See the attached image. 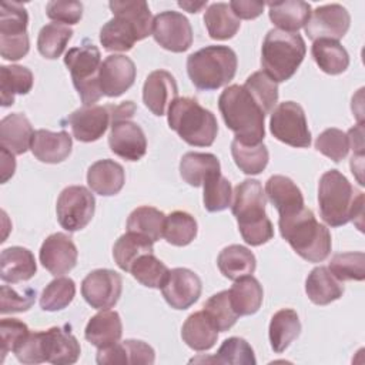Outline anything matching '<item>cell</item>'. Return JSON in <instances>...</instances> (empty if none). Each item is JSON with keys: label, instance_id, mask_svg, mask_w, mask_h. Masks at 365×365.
I'll use <instances>...</instances> for the list:
<instances>
[{"label": "cell", "instance_id": "obj_9", "mask_svg": "<svg viewBox=\"0 0 365 365\" xmlns=\"http://www.w3.org/2000/svg\"><path fill=\"white\" fill-rule=\"evenodd\" d=\"M27 23L29 14L23 4L16 1L0 4V54L4 60L16 61L29 53Z\"/></svg>", "mask_w": 365, "mask_h": 365}, {"label": "cell", "instance_id": "obj_49", "mask_svg": "<svg viewBox=\"0 0 365 365\" xmlns=\"http://www.w3.org/2000/svg\"><path fill=\"white\" fill-rule=\"evenodd\" d=\"M76 295V284L71 278L58 277L48 282L41 292L40 307L44 311H60L66 308Z\"/></svg>", "mask_w": 365, "mask_h": 365}, {"label": "cell", "instance_id": "obj_44", "mask_svg": "<svg viewBox=\"0 0 365 365\" xmlns=\"http://www.w3.org/2000/svg\"><path fill=\"white\" fill-rule=\"evenodd\" d=\"M71 37L73 30L68 26L60 23H48L43 26L38 33L37 50L43 57L54 60L63 54Z\"/></svg>", "mask_w": 365, "mask_h": 365}, {"label": "cell", "instance_id": "obj_57", "mask_svg": "<svg viewBox=\"0 0 365 365\" xmlns=\"http://www.w3.org/2000/svg\"><path fill=\"white\" fill-rule=\"evenodd\" d=\"M230 9L238 19L244 20H252L262 14L264 3L261 1H242V0H234L228 3Z\"/></svg>", "mask_w": 365, "mask_h": 365}, {"label": "cell", "instance_id": "obj_10", "mask_svg": "<svg viewBox=\"0 0 365 365\" xmlns=\"http://www.w3.org/2000/svg\"><path fill=\"white\" fill-rule=\"evenodd\" d=\"M269 131L278 141L291 147L307 148L311 145V131L304 108L294 101H284L272 110Z\"/></svg>", "mask_w": 365, "mask_h": 365}, {"label": "cell", "instance_id": "obj_55", "mask_svg": "<svg viewBox=\"0 0 365 365\" xmlns=\"http://www.w3.org/2000/svg\"><path fill=\"white\" fill-rule=\"evenodd\" d=\"M46 14L50 20L64 26L77 24L83 17V4L74 0L48 1L46 4Z\"/></svg>", "mask_w": 365, "mask_h": 365}, {"label": "cell", "instance_id": "obj_5", "mask_svg": "<svg viewBox=\"0 0 365 365\" xmlns=\"http://www.w3.org/2000/svg\"><path fill=\"white\" fill-rule=\"evenodd\" d=\"M237 54L228 46H207L187 58L188 77L202 91L228 84L237 73Z\"/></svg>", "mask_w": 365, "mask_h": 365}, {"label": "cell", "instance_id": "obj_1", "mask_svg": "<svg viewBox=\"0 0 365 365\" xmlns=\"http://www.w3.org/2000/svg\"><path fill=\"white\" fill-rule=\"evenodd\" d=\"M218 108L225 125L235 134L234 140L245 145L262 143L265 114L244 86L227 87L218 98Z\"/></svg>", "mask_w": 365, "mask_h": 365}, {"label": "cell", "instance_id": "obj_58", "mask_svg": "<svg viewBox=\"0 0 365 365\" xmlns=\"http://www.w3.org/2000/svg\"><path fill=\"white\" fill-rule=\"evenodd\" d=\"M348 141L349 147L354 150V155H364V127L362 123L355 125L348 131Z\"/></svg>", "mask_w": 365, "mask_h": 365}, {"label": "cell", "instance_id": "obj_51", "mask_svg": "<svg viewBox=\"0 0 365 365\" xmlns=\"http://www.w3.org/2000/svg\"><path fill=\"white\" fill-rule=\"evenodd\" d=\"M328 269L338 281H364L365 254L362 251L335 254L329 261Z\"/></svg>", "mask_w": 365, "mask_h": 365}, {"label": "cell", "instance_id": "obj_21", "mask_svg": "<svg viewBox=\"0 0 365 365\" xmlns=\"http://www.w3.org/2000/svg\"><path fill=\"white\" fill-rule=\"evenodd\" d=\"M178 87L174 76L165 70L151 71L143 86V101L155 115H164L177 98Z\"/></svg>", "mask_w": 365, "mask_h": 365}, {"label": "cell", "instance_id": "obj_37", "mask_svg": "<svg viewBox=\"0 0 365 365\" xmlns=\"http://www.w3.org/2000/svg\"><path fill=\"white\" fill-rule=\"evenodd\" d=\"M113 16L127 20L135 30L138 40H144L153 31V16L145 1L140 0H114L108 3Z\"/></svg>", "mask_w": 365, "mask_h": 365}, {"label": "cell", "instance_id": "obj_36", "mask_svg": "<svg viewBox=\"0 0 365 365\" xmlns=\"http://www.w3.org/2000/svg\"><path fill=\"white\" fill-rule=\"evenodd\" d=\"M311 54L318 67L331 76L344 73L349 66V54L344 46L336 40L319 38L315 40Z\"/></svg>", "mask_w": 365, "mask_h": 365}, {"label": "cell", "instance_id": "obj_54", "mask_svg": "<svg viewBox=\"0 0 365 365\" xmlns=\"http://www.w3.org/2000/svg\"><path fill=\"white\" fill-rule=\"evenodd\" d=\"M29 332H30L29 327L19 319H14V318H3L1 319V322H0V336H1V341H0L1 358H0V361L1 362L4 361V356L7 355V352L14 351L23 342V339L29 335Z\"/></svg>", "mask_w": 365, "mask_h": 365}, {"label": "cell", "instance_id": "obj_59", "mask_svg": "<svg viewBox=\"0 0 365 365\" xmlns=\"http://www.w3.org/2000/svg\"><path fill=\"white\" fill-rule=\"evenodd\" d=\"M16 170V160L14 154L7 151L6 148L1 147V182H6Z\"/></svg>", "mask_w": 365, "mask_h": 365}, {"label": "cell", "instance_id": "obj_6", "mask_svg": "<svg viewBox=\"0 0 365 365\" xmlns=\"http://www.w3.org/2000/svg\"><path fill=\"white\" fill-rule=\"evenodd\" d=\"M168 125L194 147H210L218 133L215 115L190 97H177L170 104Z\"/></svg>", "mask_w": 365, "mask_h": 365}, {"label": "cell", "instance_id": "obj_13", "mask_svg": "<svg viewBox=\"0 0 365 365\" xmlns=\"http://www.w3.org/2000/svg\"><path fill=\"white\" fill-rule=\"evenodd\" d=\"M123 291V278L113 269H94L81 282V295L96 309L113 308Z\"/></svg>", "mask_w": 365, "mask_h": 365}, {"label": "cell", "instance_id": "obj_46", "mask_svg": "<svg viewBox=\"0 0 365 365\" xmlns=\"http://www.w3.org/2000/svg\"><path fill=\"white\" fill-rule=\"evenodd\" d=\"M252 98L258 103L264 114H271L278 101V83L274 81L265 71L252 73L244 83Z\"/></svg>", "mask_w": 365, "mask_h": 365}, {"label": "cell", "instance_id": "obj_18", "mask_svg": "<svg viewBox=\"0 0 365 365\" xmlns=\"http://www.w3.org/2000/svg\"><path fill=\"white\" fill-rule=\"evenodd\" d=\"M108 134L110 150L127 160L138 161L147 151V138L143 128L130 118H120L111 123Z\"/></svg>", "mask_w": 365, "mask_h": 365}, {"label": "cell", "instance_id": "obj_47", "mask_svg": "<svg viewBox=\"0 0 365 365\" xmlns=\"http://www.w3.org/2000/svg\"><path fill=\"white\" fill-rule=\"evenodd\" d=\"M128 272L144 287L161 288L170 269L153 252H148L137 258Z\"/></svg>", "mask_w": 365, "mask_h": 365}, {"label": "cell", "instance_id": "obj_15", "mask_svg": "<svg viewBox=\"0 0 365 365\" xmlns=\"http://www.w3.org/2000/svg\"><path fill=\"white\" fill-rule=\"evenodd\" d=\"M114 106H83L74 110L67 123L76 140L83 143L97 141L113 123Z\"/></svg>", "mask_w": 365, "mask_h": 365}, {"label": "cell", "instance_id": "obj_20", "mask_svg": "<svg viewBox=\"0 0 365 365\" xmlns=\"http://www.w3.org/2000/svg\"><path fill=\"white\" fill-rule=\"evenodd\" d=\"M40 351L44 362L54 365H70L80 356V344L77 338L66 328L51 327L47 331H38Z\"/></svg>", "mask_w": 365, "mask_h": 365}, {"label": "cell", "instance_id": "obj_48", "mask_svg": "<svg viewBox=\"0 0 365 365\" xmlns=\"http://www.w3.org/2000/svg\"><path fill=\"white\" fill-rule=\"evenodd\" d=\"M202 201L204 208L210 212H218L227 210L231 205L232 188L231 182L221 174L217 173L204 181Z\"/></svg>", "mask_w": 365, "mask_h": 365}, {"label": "cell", "instance_id": "obj_2", "mask_svg": "<svg viewBox=\"0 0 365 365\" xmlns=\"http://www.w3.org/2000/svg\"><path fill=\"white\" fill-rule=\"evenodd\" d=\"M319 214L329 227H341L364 215V192L352 187L338 170H329L319 178Z\"/></svg>", "mask_w": 365, "mask_h": 365}, {"label": "cell", "instance_id": "obj_16", "mask_svg": "<svg viewBox=\"0 0 365 365\" xmlns=\"http://www.w3.org/2000/svg\"><path fill=\"white\" fill-rule=\"evenodd\" d=\"M202 291L200 277L188 268H174L168 272L161 292L174 309H187L198 301Z\"/></svg>", "mask_w": 365, "mask_h": 365}, {"label": "cell", "instance_id": "obj_22", "mask_svg": "<svg viewBox=\"0 0 365 365\" xmlns=\"http://www.w3.org/2000/svg\"><path fill=\"white\" fill-rule=\"evenodd\" d=\"M73 141L67 131L61 130L58 133H53L50 130H36L31 138L30 150L33 155L47 164H57L64 161L71 153Z\"/></svg>", "mask_w": 365, "mask_h": 365}, {"label": "cell", "instance_id": "obj_32", "mask_svg": "<svg viewBox=\"0 0 365 365\" xmlns=\"http://www.w3.org/2000/svg\"><path fill=\"white\" fill-rule=\"evenodd\" d=\"M182 341L194 351L211 349L218 338V331L204 311L191 314L181 328Z\"/></svg>", "mask_w": 365, "mask_h": 365}, {"label": "cell", "instance_id": "obj_4", "mask_svg": "<svg viewBox=\"0 0 365 365\" xmlns=\"http://www.w3.org/2000/svg\"><path fill=\"white\" fill-rule=\"evenodd\" d=\"M278 227L282 238L291 248L308 262H321L331 254L329 230L319 224L309 208L279 217Z\"/></svg>", "mask_w": 365, "mask_h": 365}, {"label": "cell", "instance_id": "obj_53", "mask_svg": "<svg viewBox=\"0 0 365 365\" xmlns=\"http://www.w3.org/2000/svg\"><path fill=\"white\" fill-rule=\"evenodd\" d=\"M315 148L332 161L339 163L349 151L348 135L339 128H327L317 137Z\"/></svg>", "mask_w": 365, "mask_h": 365}, {"label": "cell", "instance_id": "obj_31", "mask_svg": "<svg viewBox=\"0 0 365 365\" xmlns=\"http://www.w3.org/2000/svg\"><path fill=\"white\" fill-rule=\"evenodd\" d=\"M305 292L311 302L317 305H328L342 297L344 285L327 267H315L307 277Z\"/></svg>", "mask_w": 365, "mask_h": 365}, {"label": "cell", "instance_id": "obj_26", "mask_svg": "<svg viewBox=\"0 0 365 365\" xmlns=\"http://www.w3.org/2000/svg\"><path fill=\"white\" fill-rule=\"evenodd\" d=\"M123 335V322L115 311L101 309L90 318L84 329V338L96 348H107L120 341Z\"/></svg>", "mask_w": 365, "mask_h": 365}, {"label": "cell", "instance_id": "obj_41", "mask_svg": "<svg viewBox=\"0 0 365 365\" xmlns=\"http://www.w3.org/2000/svg\"><path fill=\"white\" fill-rule=\"evenodd\" d=\"M165 214L154 207H137L127 218V231L137 232L150 238L153 242L158 241L164 232Z\"/></svg>", "mask_w": 365, "mask_h": 365}, {"label": "cell", "instance_id": "obj_8", "mask_svg": "<svg viewBox=\"0 0 365 365\" xmlns=\"http://www.w3.org/2000/svg\"><path fill=\"white\" fill-rule=\"evenodd\" d=\"M64 64L71 74L83 106H94L103 96L98 83L101 54L97 46L86 40L81 46L70 48L64 56Z\"/></svg>", "mask_w": 365, "mask_h": 365}, {"label": "cell", "instance_id": "obj_30", "mask_svg": "<svg viewBox=\"0 0 365 365\" xmlns=\"http://www.w3.org/2000/svg\"><path fill=\"white\" fill-rule=\"evenodd\" d=\"M232 309L238 317L255 314L262 304V285L252 275H245L232 284L228 291Z\"/></svg>", "mask_w": 365, "mask_h": 365}, {"label": "cell", "instance_id": "obj_50", "mask_svg": "<svg viewBox=\"0 0 365 365\" xmlns=\"http://www.w3.org/2000/svg\"><path fill=\"white\" fill-rule=\"evenodd\" d=\"M204 361H211L217 364H232V365H255L257 359L251 345L238 336H231L225 339L218 348L212 358H204Z\"/></svg>", "mask_w": 365, "mask_h": 365}, {"label": "cell", "instance_id": "obj_56", "mask_svg": "<svg viewBox=\"0 0 365 365\" xmlns=\"http://www.w3.org/2000/svg\"><path fill=\"white\" fill-rule=\"evenodd\" d=\"M1 305L0 312L1 314H10V312H26L31 308V305L36 301V289L26 288L23 294L16 292L11 287L3 285L1 289Z\"/></svg>", "mask_w": 365, "mask_h": 365}, {"label": "cell", "instance_id": "obj_35", "mask_svg": "<svg viewBox=\"0 0 365 365\" xmlns=\"http://www.w3.org/2000/svg\"><path fill=\"white\" fill-rule=\"evenodd\" d=\"M221 173L220 161L214 154L210 153H187L180 161L181 178L191 187H201L204 181Z\"/></svg>", "mask_w": 365, "mask_h": 365}, {"label": "cell", "instance_id": "obj_28", "mask_svg": "<svg viewBox=\"0 0 365 365\" xmlns=\"http://www.w3.org/2000/svg\"><path fill=\"white\" fill-rule=\"evenodd\" d=\"M37 271L34 255L23 247H9L0 255V278L4 282H21L30 279Z\"/></svg>", "mask_w": 365, "mask_h": 365}, {"label": "cell", "instance_id": "obj_17", "mask_svg": "<svg viewBox=\"0 0 365 365\" xmlns=\"http://www.w3.org/2000/svg\"><path fill=\"white\" fill-rule=\"evenodd\" d=\"M135 64L130 57L111 54L101 61L98 70V83L103 96L120 97L135 80Z\"/></svg>", "mask_w": 365, "mask_h": 365}, {"label": "cell", "instance_id": "obj_40", "mask_svg": "<svg viewBox=\"0 0 365 365\" xmlns=\"http://www.w3.org/2000/svg\"><path fill=\"white\" fill-rule=\"evenodd\" d=\"M138 40L134 27L124 19L114 16L100 30V43L107 51H128Z\"/></svg>", "mask_w": 365, "mask_h": 365}, {"label": "cell", "instance_id": "obj_11", "mask_svg": "<svg viewBox=\"0 0 365 365\" xmlns=\"http://www.w3.org/2000/svg\"><path fill=\"white\" fill-rule=\"evenodd\" d=\"M94 210L96 198L83 185H68L57 198L56 212L58 224L70 232L86 228L94 215Z\"/></svg>", "mask_w": 365, "mask_h": 365}, {"label": "cell", "instance_id": "obj_23", "mask_svg": "<svg viewBox=\"0 0 365 365\" xmlns=\"http://www.w3.org/2000/svg\"><path fill=\"white\" fill-rule=\"evenodd\" d=\"M265 195L277 208L279 217H287L301 211L304 205V195L297 184L285 175H272L265 182Z\"/></svg>", "mask_w": 365, "mask_h": 365}, {"label": "cell", "instance_id": "obj_39", "mask_svg": "<svg viewBox=\"0 0 365 365\" xmlns=\"http://www.w3.org/2000/svg\"><path fill=\"white\" fill-rule=\"evenodd\" d=\"M34 83L33 73L23 66H1L0 67V91L1 106L14 104L16 94H27Z\"/></svg>", "mask_w": 365, "mask_h": 365}, {"label": "cell", "instance_id": "obj_34", "mask_svg": "<svg viewBox=\"0 0 365 365\" xmlns=\"http://www.w3.org/2000/svg\"><path fill=\"white\" fill-rule=\"evenodd\" d=\"M301 332V322L298 314L291 308H284L277 311L269 322L268 335L271 348L274 352H284L291 342L298 338Z\"/></svg>", "mask_w": 365, "mask_h": 365}, {"label": "cell", "instance_id": "obj_19", "mask_svg": "<svg viewBox=\"0 0 365 365\" xmlns=\"http://www.w3.org/2000/svg\"><path fill=\"white\" fill-rule=\"evenodd\" d=\"M77 255L76 244L63 232L48 235L43 241L38 252L41 265L56 277L70 272L77 264Z\"/></svg>", "mask_w": 365, "mask_h": 365}, {"label": "cell", "instance_id": "obj_25", "mask_svg": "<svg viewBox=\"0 0 365 365\" xmlns=\"http://www.w3.org/2000/svg\"><path fill=\"white\" fill-rule=\"evenodd\" d=\"M125 182V173L121 164L114 160H98L88 167L87 184L98 195L110 197L121 191Z\"/></svg>", "mask_w": 365, "mask_h": 365}, {"label": "cell", "instance_id": "obj_24", "mask_svg": "<svg viewBox=\"0 0 365 365\" xmlns=\"http://www.w3.org/2000/svg\"><path fill=\"white\" fill-rule=\"evenodd\" d=\"M154 349L138 339H125L107 348H100L96 356L97 364H153Z\"/></svg>", "mask_w": 365, "mask_h": 365}, {"label": "cell", "instance_id": "obj_14", "mask_svg": "<svg viewBox=\"0 0 365 365\" xmlns=\"http://www.w3.org/2000/svg\"><path fill=\"white\" fill-rule=\"evenodd\" d=\"M349 24L351 16L348 10L341 4L332 3L319 6L314 11H311L304 29L307 36L314 41L319 38H329L338 41L346 34Z\"/></svg>", "mask_w": 365, "mask_h": 365}, {"label": "cell", "instance_id": "obj_3", "mask_svg": "<svg viewBox=\"0 0 365 365\" xmlns=\"http://www.w3.org/2000/svg\"><path fill=\"white\" fill-rule=\"evenodd\" d=\"M265 192L257 180H244L234 190L231 211L242 240L251 247L262 245L274 237V227L265 214Z\"/></svg>", "mask_w": 365, "mask_h": 365}, {"label": "cell", "instance_id": "obj_45", "mask_svg": "<svg viewBox=\"0 0 365 365\" xmlns=\"http://www.w3.org/2000/svg\"><path fill=\"white\" fill-rule=\"evenodd\" d=\"M231 154L237 167L248 175L262 173L269 160L268 150L262 143L257 145H245L234 140L231 143Z\"/></svg>", "mask_w": 365, "mask_h": 365}, {"label": "cell", "instance_id": "obj_52", "mask_svg": "<svg viewBox=\"0 0 365 365\" xmlns=\"http://www.w3.org/2000/svg\"><path fill=\"white\" fill-rule=\"evenodd\" d=\"M202 311L210 318L218 332L228 331L238 319V315L232 309L228 291H221L210 297L204 302Z\"/></svg>", "mask_w": 365, "mask_h": 365}, {"label": "cell", "instance_id": "obj_27", "mask_svg": "<svg viewBox=\"0 0 365 365\" xmlns=\"http://www.w3.org/2000/svg\"><path fill=\"white\" fill-rule=\"evenodd\" d=\"M33 134L29 118L21 113H11L0 121L1 147L14 155L24 154L30 148Z\"/></svg>", "mask_w": 365, "mask_h": 365}, {"label": "cell", "instance_id": "obj_33", "mask_svg": "<svg viewBox=\"0 0 365 365\" xmlns=\"http://www.w3.org/2000/svg\"><path fill=\"white\" fill-rule=\"evenodd\" d=\"M217 265L225 278L235 281L241 277L254 274L257 259L247 247L232 244L218 254Z\"/></svg>", "mask_w": 365, "mask_h": 365}, {"label": "cell", "instance_id": "obj_38", "mask_svg": "<svg viewBox=\"0 0 365 365\" xmlns=\"http://www.w3.org/2000/svg\"><path fill=\"white\" fill-rule=\"evenodd\" d=\"M207 31L214 40H228L240 30V19L227 3H212L204 14Z\"/></svg>", "mask_w": 365, "mask_h": 365}, {"label": "cell", "instance_id": "obj_12", "mask_svg": "<svg viewBox=\"0 0 365 365\" xmlns=\"http://www.w3.org/2000/svg\"><path fill=\"white\" fill-rule=\"evenodd\" d=\"M151 34L163 48L173 53L187 51L192 44V29L188 19L173 10L154 17Z\"/></svg>", "mask_w": 365, "mask_h": 365}, {"label": "cell", "instance_id": "obj_7", "mask_svg": "<svg viewBox=\"0 0 365 365\" xmlns=\"http://www.w3.org/2000/svg\"><path fill=\"white\" fill-rule=\"evenodd\" d=\"M307 53L301 34L272 29L267 33L261 48L264 71L277 83L289 80Z\"/></svg>", "mask_w": 365, "mask_h": 365}, {"label": "cell", "instance_id": "obj_43", "mask_svg": "<svg viewBox=\"0 0 365 365\" xmlns=\"http://www.w3.org/2000/svg\"><path fill=\"white\" fill-rule=\"evenodd\" d=\"M197 221L185 211H174L165 215L163 237L175 247H185L197 237Z\"/></svg>", "mask_w": 365, "mask_h": 365}, {"label": "cell", "instance_id": "obj_42", "mask_svg": "<svg viewBox=\"0 0 365 365\" xmlns=\"http://www.w3.org/2000/svg\"><path fill=\"white\" fill-rule=\"evenodd\" d=\"M153 244L154 242L150 238L127 231V234L121 235L113 247L114 261L123 271H130L137 258L153 252Z\"/></svg>", "mask_w": 365, "mask_h": 365}, {"label": "cell", "instance_id": "obj_29", "mask_svg": "<svg viewBox=\"0 0 365 365\" xmlns=\"http://www.w3.org/2000/svg\"><path fill=\"white\" fill-rule=\"evenodd\" d=\"M269 20L278 30L298 33L309 19L311 6L301 0H285L268 3Z\"/></svg>", "mask_w": 365, "mask_h": 365}, {"label": "cell", "instance_id": "obj_60", "mask_svg": "<svg viewBox=\"0 0 365 365\" xmlns=\"http://www.w3.org/2000/svg\"><path fill=\"white\" fill-rule=\"evenodd\" d=\"M178 6L190 13H198L202 7L207 6V0L205 1H198V3H192V1H178Z\"/></svg>", "mask_w": 365, "mask_h": 365}]
</instances>
